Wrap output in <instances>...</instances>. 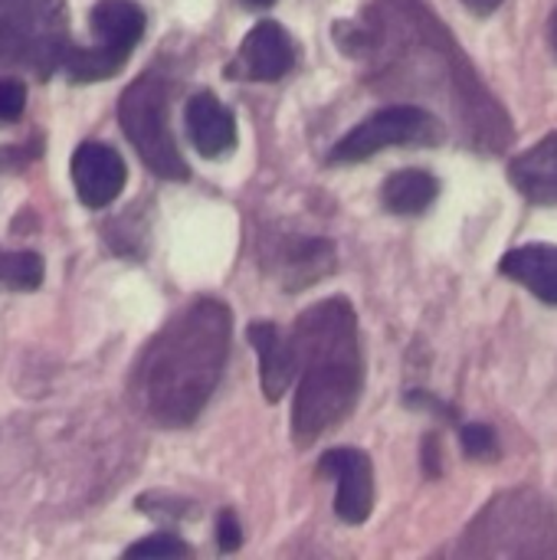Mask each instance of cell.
Instances as JSON below:
<instances>
[{
	"mask_svg": "<svg viewBox=\"0 0 557 560\" xmlns=\"http://www.w3.org/2000/svg\"><path fill=\"white\" fill-rule=\"evenodd\" d=\"M69 171H72L76 194L89 210L108 207L125 190V180H128L125 158L105 141H82L72 154Z\"/></svg>",
	"mask_w": 557,
	"mask_h": 560,
	"instance_id": "30bf717a",
	"label": "cell"
},
{
	"mask_svg": "<svg viewBox=\"0 0 557 560\" xmlns=\"http://www.w3.org/2000/svg\"><path fill=\"white\" fill-rule=\"evenodd\" d=\"M92 36L98 39L95 46H69L66 52V75L69 82H102L121 72L128 62L131 49L141 43L148 16L135 0H98L89 13Z\"/></svg>",
	"mask_w": 557,
	"mask_h": 560,
	"instance_id": "8992f818",
	"label": "cell"
},
{
	"mask_svg": "<svg viewBox=\"0 0 557 560\" xmlns=\"http://www.w3.org/2000/svg\"><path fill=\"white\" fill-rule=\"evenodd\" d=\"M473 13H483V16H489L492 10H499L502 7V0H463Z\"/></svg>",
	"mask_w": 557,
	"mask_h": 560,
	"instance_id": "7402d4cb",
	"label": "cell"
},
{
	"mask_svg": "<svg viewBox=\"0 0 557 560\" xmlns=\"http://www.w3.org/2000/svg\"><path fill=\"white\" fill-rule=\"evenodd\" d=\"M335 269V246L328 240H302L292 243L282 256V276L289 289H305L315 279H325Z\"/></svg>",
	"mask_w": 557,
	"mask_h": 560,
	"instance_id": "2e32d148",
	"label": "cell"
},
{
	"mask_svg": "<svg viewBox=\"0 0 557 560\" xmlns=\"http://www.w3.org/2000/svg\"><path fill=\"white\" fill-rule=\"evenodd\" d=\"M437 197H440V180L430 171H420V167L397 171L381 187L384 207L391 213H397V217H420L423 210L433 207Z\"/></svg>",
	"mask_w": 557,
	"mask_h": 560,
	"instance_id": "9a60e30c",
	"label": "cell"
},
{
	"mask_svg": "<svg viewBox=\"0 0 557 560\" xmlns=\"http://www.w3.org/2000/svg\"><path fill=\"white\" fill-rule=\"evenodd\" d=\"M460 440H463L466 456H473V459H496V453H499L496 433H492V427H486V423H469V427H463V430H460Z\"/></svg>",
	"mask_w": 557,
	"mask_h": 560,
	"instance_id": "d6986e66",
	"label": "cell"
},
{
	"mask_svg": "<svg viewBox=\"0 0 557 560\" xmlns=\"http://www.w3.org/2000/svg\"><path fill=\"white\" fill-rule=\"evenodd\" d=\"M62 0H0V72L49 79L69 52Z\"/></svg>",
	"mask_w": 557,
	"mask_h": 560,
	"instance_id": "3957f363",
	"label": "cell"
},
{
	"mask_svg": "<svg viewBox=\"0 0 557 560\" xmlns=\"http://www.w3.org/2000/svg\"><path fill=\"white\" fill-rule=\"evenodd\" d=\"M43 285V256L33 249H0V292H36Z\"/></svg>",
	"mask_w": 557,
	"mask_h": 560,
	"instance_id": "e0dca14e",
	"label": "cell"
},
{
	"mask_svg": "<svg viewBox=\"0 0 557 560\" xmlns=\"http://www.w3.org/2000/svg\"><path fill=\"white\" fill-rule=\"evenodd\" d=\"M190 555H194L190 545L181 541L177 535H167V532L151 535V538H144V541H135V545L125 551V558H190Z\"/></svg>",
	"mask_w": 557,
	"mask_h": 560,
	"instance_id": "ac0fdd59",
	"label": "cell"
},
{
	"mask_svg": "<svg viewBox=\"0 0 557 560\" xmlns=\"http://www.w3.org/2000/svg\"><path fill=\"white\" fill-rule=\"evenodd\" d=\"M446 135L443 121L417 105L381 108L351 128L328 154L332 164H358L387 148H414V144H440Z\"/></svg>",
	"mask_w": 557,
	"mask_h": 560,
	"instance_id": "52a82bcc",
	"label": "cell"
},
{
	"mask_svg": "<svg viewBox=\"0 0 557 560\" xmlns=\"http://www.w3.org/2000/svg\"><path fill=\"white\" fill-rule=\"evenodd\" d=\"M292 66H295V46L286 26L276 20H263L240 43L236 56L227 66V75L243 82H276Z\"/></svg>",
	"mask_w": 557,
	"mask_h": 560,
	"instance_id": "9c48e42d",
	"label": "cell"
},
{
	"mask_svg": "<svg viewBox=\"0 0 557 560\" xmlns=\"http://www.w3.org/2000/svg\"><path fill=\"white\" fill-rule=\"evenodd\" d=\"M499 272L519 285H525L538 302L557 308V246L529 243L515 246L499 259Z\"/></svg>",
	"mask_w": 557,
	"mask_h": 560,
	"instance_id": "5bb4252c",
	"label": "cell"
},
{
	"mask_svg": "<svg viewBox=\"0 0 557 560\" xmlns=\"http://www.w3.org/2000/svg\"><path fill=\"white\" fill-rule=\"evenodd\" d=\"M246 7H253V10H263V7H269L272 0H243Z\"/></svg>",
	"mask_w": 557,
	"mask_h": 560,
	"instance_id": "cb8c5ba5",
	"label": "cell"
},
{
	"mask_svg": "<svg viewBox=\"0 0 557 560\" xmlns=\"http://www.w3.org/2000/svg\"><path fill=\"white\" fill-rule=\"evenodd\" d=\"M171 85L158 72L138 75L118 98V125L151 174L164 180H187L190 167L171 135Z\"/></svg>",
	"mask_w": 557,
	"mask_h": 560,
	"instance_id": "277c9868",
	"label": "cell"
},
{
	"mask_svg": "<svg viewBox=\"0 0 557 560\" xmlns=\"http://www.w3.org/2000/svg\"><path fill=\"white\" fill-rule=\"evenodd\" d=\"M217 541H220V551L223 555H230V551H236L240 545H243V528H240V522H236V515L227 509V512H220V522H217Z\"/></svg>",
	"mask_w": 557,
	"mask_h": 560,
	"instance_id": "44dd1931",
	"label": "cell"
},
{
	"mask_svg": "<svg viewBox=\"0 0 557 560\" xmlns=\"http://www.w3.org/2000/svg\"><path fill=\"white\" fill-rule=\"evenodd\" d=\"M233 318L220 299H197L177 312L141 351L131 394L161 427L181 430L213 397L230 354Z\"/></svg>",
	"mask_w": 557,
	"mask_h": 560,
	"instance_id": "6da1fadb",
	"label": "cell"
},
{
	"mask_svg": "<svg viewBox=\"0 0 557 560\" xmlns=\"http://www.w3.org/2000/svg\"><path fill=\"white\" fill-rule=\"evenodd\" d=\"M318 476L335 479V515L345 525H364L374 509V466L364 450H328L318 463Z\"/></svg>",
	"mask_w": 557,
	"mask_h": 560,
	"instance_id": "ba28073f",
	"label": "cell"
},
{
	"mask_svg": "<svg viewBox=\"0 0 557 560\" xmlns=\"http://www.w3.org/2000/svg\"><path fill=\"white\" fill-rule=\"evenodd\" d=\"M289 335L299 354L292 436L299 446H312L318 436L345 423L358 407L364 387L358 318L348 299L332 295L305 308Z\"/></svg>",
	"mask_w": 557,
	"mask_h": 560,
	"instance_id": "7a4b0ae2",
	"label": "cell"
},
{
	"mask_svg": "<svg viewBox=\"0 0 557 560\" xmlns=\"http://www.w3.org/2000/svg\"><path fill=\"white\" fill-rule=\"evenodd\" d=\"M184 125H187V138L200 158L213 161L236 148V118L213 92H197L187 98Z\"/></svg>",
	"mask_w": 557,
	"mask_h": 560,
	"instance_id": "7c38bea8",
	"label": "cell"
},
{
	"mask_svg": "<svg viewBox=\"0 0 557 560\" xmlns=\"http://www.w3.org/2000/svg\"><path fill=\"white\" fill-rule=\"evenodd\" d=\"M469 555L486 558H552L557 555V525L552 509L529 492L496 499L466 535Z\"/></svg>",
	"mask_w": 557,
	"mask_h": 560,
	"instance_id": "5b68a950",
	"label": "cell"
},
{
	"mask_svg": "<svg viewBox=\"0 0 557 560\" xmlns=\"http://www.w3.org/2000/svg\"><path fill=\"white\" fill-rule=\"evenodd\" d=\"M26 112V85L20 79H0V125L20 121Z\"/></svg>",
	"mask_w": 557,
	"mask_h": 560,
	"instance_id": "ffe728a7",
	"label": "cell"
},
{
	"mask_svg": "<svg viewBox=\"0 0 557 560\" xmlns=\"http://www.w3.org/2000/svg\"><path fill=\"white\" fill-rule=\"evenodd\" d=\"M548 36H552V49L557 52V10L552 13V23H548Z\"/></svg>",
	"mask_w": 557,
	"mask_h": 560,
	"instance_id": "603a6c76",
	"label": "cell"
},
{
	"mask_svg": "<svg viewBox=\"0 0 557 560\" xmlns=\"http://www.w3.org/2000/svg\"><path fill=\"white\" fill-rule=\"evenodd\" d=\"M250 345L259 354V384L269 404H279L299 377V354L292 335H282L276 322H253L246 328Z\"/></svg>",
	"mask_w": 557,
	"mask_h": 560,
	"instance_id": "8fae6325",
	"label": "cell"
},
{
	"mask_svg": "<svg viewBox=\"0 0 557 560\" xmlns=\"http://www.w3.org/2000/svg\"><path fill=\"white\" fill-rule=\"evenodd\" d=\"M509 180L515 190L538 207L557 203V131L545 135L535 148L522 151L509 164Z\"/></svg>",
	"mask_w": 557,
	"mask_h": 560,
	"instance_id": "4fadbf2b",
	"label": "cell"
}]
</instances>
